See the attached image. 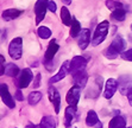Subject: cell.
<instances>
[{
	"instance_id": "cell-1",
	"label": "cell",
	"mask_w": 132,
	"mask_h": 128,
	"mask_svg": "<svg viewBox=\"0 0 132 128\" xmlns=\"http://www.w3.org/2000/svg\"><path fill=\"white\" fill-rule=\"evenodd\" d=\"M102 85H104V79L101 76L95 75L90 78V82L87 85V90H86V96L90 98H96L101 93Z\"/></svg>"
},
{
	"instance_id": "cell-2",
	"label": "cell",
	"mask_w": 132,
	"mask_h": 128,
	"mask_svg": "<svg viewBox=\"0 0 132 128\" xmlns=\"http://www.w3.org/2000/svg\"><path fill=\"white\" fill-rule=\"evenodd\" d=\"M108 30H110V24H108V21L107 20L101 21V23L96 26L95 31H94V34H93V38H92V45L93 46L100 45V44L105 40L106 36H107Z\"/></svg>"
},
{
	"instance_id": "cell-3",
	"label": "cell",
	"mask_w": 132,
	"mask_h": 128,
	"mask_svg": "<svg viewBox=\"0 0 132 128\" xmlns=\"http://www.w3.org/2000/svg\"><path fill=\"white\" fill-rule=\"evenodd\" d=\"M9 55L12 59H20L23 55V39L20 37H17L11 40L9 45Z\"/></svg>"
},
{
	"instance_id": "cell-4",
	"label": "cell",
	"mask_w": 132,
	"mask_h": 128,
	"mask_svg": "<svg viewBox=\"0 0 132 128\" xmlns=\"http://www.w3.org/2000/svg\"><path fill=\"white\" fill-rule=\"evenodd\" d=\"M118 88L121 95H129L132 92V76L121 75L118 79Z\"/></svg>"
},
{
	"instance_id": "cell-5",
	"label": "cell",
	"mask_w": 132,
	"mask_h": 128,
	"mask_svg": "<svg viewBox=\"0 0 132 128\" xmlns=\"http://www.w3.org/2000/svg\"><path fill=\"white\" fill-rule=\"evenodd\" d=\"M49 0H37L35 5V13H36V24L38 25L40 21L45 18V13L48 10Z\"/></svg>"
},
{
	"instance_id": "cell-6",
	"label": "cell",
	"mask_w": 132,
	"mask_h": 128,
	"mask_svg": "<svg viewBox=\"0 0 132 128\" xmlns=\"http://www.w3.org/2000/svg\"><path fill=\"white\" fill-rule=\"evenodd\" d=\"M86 65H87V61L85 59V57H82V56H75L70 62L69 72L71 75H74V74H76V72L83 71L86 69Z\"/></svg>"
},
{
	"instance_id": "cell-7",
	"label": "cell",
	"mask_w": 132,
	"mask_h": 128,
	"mask_svg": "<svg viewBox=\"0 0 132 128\" xmlns=\"http://www.w3.org/2000/svg\"><path fill=\"white\" fill-rule=\"evenodd\" d=\"M80 95H81V88L77 85H74L69 89V92L65 95V101L69 106H77V102L80 100Z\"/></svg>"
},
{
	"instance_id": "cell-8",
	"label": "cell",
	"mask_w": 132,
	"mask_h": 128,
	"mask_svg": "<svg viewBox=\"0 0 132 128\" xmlns=\"http://www.w3.org/2000/svg\"><path fill=\"white\" fill-rule=\"evenodd\" d=\"M0 95H1V100H3L4 103L6 104L10 109H13L15 107L14 100L10 94L7 84H5V83H1V85H0Z\"/></svg>"
},
{
	"instance_id": "cell-9",
	"label": "cell",
	"mask_w": 132,
	"mask_h": 128,
	"mask_svg": "<svg viewBox=\"0 0 132 128\" xmlns=\"http://www.w3.org/2000/svg\"><path fill=\"white\" fill-rule=\"evenodd\" d=\"M34 78V74L30 69H24L22 70V72L19 74V78H18V87L19 89H24L28 88L30 85L31 81Z\"/></svg>"
},
{
	"instance_id": "cell-10",
	"label": "cell",
	"mask_w": 132,
	"mask_h": 128,
	"mask_svg": "<svg viewBox=\"0 0 132 128\" xmlns=\"http://www.w3.org/2000/svg\"><path fill=\"white\" fill-rule=\"evenodd\" d=\"M48 95H49V100L52 103L54 108H55V113H60V106H61V96H60L59 90L55 87H50L48 90Z\"/></svg>"
},
{
	"instance_id": "cell-11",
	"label": "cell",
	"mask_w": 132,
	"mask_h": 128,
	"mask_svg": "<svg viewBox=\"0 0 132 128\" xmlns=\"http://www.w3.org/2000/svg\"><path fill=\"white\" fill-rule=\"evenodd\" d=\"M69 68H70V62H69V61H65L64 63L62 64V67L60 68L59 72L56 74V75H54V76H52L51 78L49 79V82L52 84V83L60 82L61 79H63L65 76H67V74L69 72Z\"/></svg>"
},
{
	"instance_id": "cell-12",
	"label": "cell",
	"mask_w": 132,
	"mask_h": 128,
	"mask_svg": "<svg viewBox=\"0 0 132 128\" xmlns=\"http://www.w3.org/2000/svg\"><path fill=\"white\" fill-rule=\"evenodd\" d=\"M118 88V81H116L114 78H110L107 79V82L105 84V92H104V97L110 100L113 97L114 93Z\"/></svg>"
},
{
	"instance_id": "cell-13",
	"label": "cell",
	"mask_w": 132,
	"mask_h": 128,
	"mask_svg": "<svg viewBox=\"0 0 132 128\" xmlns=\"http://www.w3.org/2000/svg\"><path fill=\"white\" fill-rule=\"evenodd\" d=\"M60 49V45L57 44L55 39H52L51 42L49 43V45H48V49L45 51V55H44V62H49V61H52L55 55L57 53Z\"/></svg>"
},
{
	"instance_id": "cell-14",
	"label": "cell",
	"mask_w": 132,
	"mask_h": 128,
	"mask_svg": "<svg viewBox=\"0 0 132 128\" xmlns=\"http://www.w3.org/2000/svg\"><path fill=\"white\" fill-rule=\"evenodd\" d=\"M73 79H74V82H75V85L80 87V88H83L88 83V74L85 70L80 71V72H76L73 75Z\"/></svg>"
},
{
	"instance_id": "cell-15",
	"label": "cell",
	"mask_w": 132,
	"mask_h": 128,
	"mask_svg": "<svg viewBox=\"0 0 132 128\" xmlns=\"http://www.w3.org/2000/svg\"><path fill=\"white\" fill-rule=\"evenodd\" d=\"M75 114H76V107L68 106L64 110V126L65 127H70L71 123L75 119Z\"/></svg>"
},
{
	"instance_id": "cell-16",
	"label": "cell",
	"mask_w": 132,
	"mask_h": 128,
	"mask_svg": "<svg viewBox=\"0 0 132 128\" xmlns=\"http://www.w3.org/2000/svg\"><path fill=\"white\" fill-rule=\"evenodd\" d=\"M79 36H80L79 37V46L81 50H85L90 42V31L88 29H83Z\"/></svg>"
},
{
	"instance_id": "cell-17",
	"label": "cell",
	"mask_w": 132,
	"mask_h": 128,
	"mask_svg": "<svg viewBox=\"0 0 132 128\" xmlns=\"http://www.w3.org/2000/svg\"><path fill=\"white\" fill-rule=\"evenodd\" d=\"M23 13L22 10H17V8H9V10H5L3 12V19L6 21L10 20H14L17 19L18 17H20V14Z\"/></svg>"
},
{
	"instance_id": "cell-18",
	"label": "cell",
	"mask_w": 132,
	"mask_h": 128,
	"mask_svg": "<svg viewBox=\"0 0 132 128\" xmlns=\"http://www.w3.org/2000/svg\"><path fill=\"white\" fill-rule=\"evenodd\" d=\"M108 128H126V121L123 116L117 115L110 121Z\"/></svg>"
},
{
	"instance_id": "cell-19",
	"label": "cell",
	"mask_w": 132,
	"mask_h": 128,
	"mask_svg": "<svg viewBox=\"0 0 132 128\" xmlns=\"http://www.w3.org/2000/svg\"><path fill=\"white\" fill-rule=\"evenodd\" d=\"M61 19H62V23L65 25V26H71V23H73V17H71L70 12L68 7L63 6L61 8Z\"/></svg>"
},
{
	"instance_id": "cell-20",
	"label": "cell",
	"mask_w": 132,
	"mask_h": 128,
	"mask_svg": "<svg viewBox=\"0 0 132 128\" xmlns=\"http://www.w3.org/2000/svg\"><path fill=\"white\" fill-rule=\"evenodd\" d=\"M111 46H113L114 49L117 50L119 53H123V52H124V49H125V46H126V42L123 39V37L117 36V37H116V38L113 39V42H112Z\"/></svg>"
},
{
	"instance_id": "cell-21",
	"label": "cell",
	"mask_w": 132,
	"mask_h": 128,
	"mask_svg": "<svg viewBox=\"0 0 132 128\" xmlns=\"http://www.w3.org/2000/svg\"><path fill=\"white\" fill-rule=\"evenodd\" d=\"M40 128H56V120L52 116H44L43 119L40 120Z\"/></svg>"
},
{
	"instance_id": "cell-22",
	"label": "cell",
	"mask_w": 132,
	"mask_h": 128,
	"mask_svg": "<svg viewBox=\"0 0 132 128\" xmlns=\"http://www.w3.org/2000/svg\"><path fill=\"white\" fill-rule=\"evenodd\" d=\"M5 75L10 77H15L19 75V68L13 63H9L6 64V68H5Z\"/></svg>"
},
{
	"instance_id": "cell-23",
	"label": "cell",
	"mask_w": 132,
	"mask_h": 128,
	"mask_svg": "<svg viewBox=\"0 0 132 128\" xmlns=\"http://www.w3.org/2000/svg\"><path fill=\"white\" fill-rule=\"evenodd\" d=\"M98 122H99V117H98L95 112H94V110L88 112L87 117H86V125L89 126V127H93V126H96Z\"/></svg>"
},
{
	"instance_id": "cell-24",
	"label": "cell",
	"mask_w": 132,
	"mask_h": 128,
	"mask_svg": "<svg viewBox=\"0 0 132 128\" xmlns=\"http://www.w3.org/2000/svg\"><path fill=\"white\" fill-rule=\"evenodd\" d=\"M42 96H43V95H42V93H40V92H37V90H35V92H31L30 94H29V96H28L29 104H31V106H35V104H37L40 101Z\"/></svg>"
},
{
	"instance_id": "cell-25",
	"label": "cell",
	"mask_w": 132,
	"mask_h": 128,
	"mask_svg": "<svg viewBox=\"0 0 132 128\" xmlns=\"http://www.w3.org/2000/svg\"><path fill=\"white\" fill-rule=\"evenodd\" d=\"M81 31L82 30H81V25H80V23H79V20H76L75 18H73V23H71L70 31H69L70 36L73 37V38H75V37H77L79 34H80Z\"/></svg>"
},
{
	"instance_id": "cell-26",
	"label": "cell",
	"mask_w": 132,
	"mask_h": 128,
	"mask_svg": "<svg viewBox=\"0 0 132 128\" xmlns=\"http://www.w3.org/2000/svg\"><path fill=\"white\" fill-rule=\"evenodd\" d=\"M111 17H112L114 20L124 21L125 20V17H126V10L124 8V7L114 10V11H112V15H111Z\"/></svg>"
},
{
	"instance_id": "cell-27",
	"label": "cell",
	"mask_w": 132,
	"mask_h": 128,
	"mask_svg": "<svg viewBox=\"0 0 132 128\" xmlns=\"http://www.w3.org/2000/svg\"><path fill=\"white\" fill-rule=\"evenodd\" d=\"M104 55H105V57L108 58V59H114V58H117L118 56H119V52L114 49L113 46L110 45L107 49L104 51Z\"/></svg>"
},
{
	"instance_id": "cell-28",
	"label": "cell",
	"mask_w": 132,
	"mask_h": 128,
	"mask_svg": "<svg viewBox=\"0 0 132 128\" xmlns=\"http://www.w3.org/2000/svg\"><path fill=\"white\" fill-rule=\"evenodd\" d=\"M37 33H38V36H39L42 39H48V38H50V36H51V31H50V29L46 28V26H40V28H38V30H37Z\"/></svg>"
},
{
	"instance_id": "cell-29",
	"label": "cell",
	"mask_w": 132,
	"mask_h": 128,
	"mask_svg": "<svg viewBox=\"0 0 132 128\" xmlns=\"http://www.w3.org/2000/svg\"><path fill=\"white\" fill-rule=\"evenodd\" d=\"M106 6H107L110 10H112V11L124 7V6H123V4L118 3V1H114V0H107V1H106Z\"/></svg>"
},
{
	"instance_id": "cell-30",
	"label": "cell",
	"mask_w": 132,
	"mask_h": 128,
	"mask_svg": "<svg viewBox=\"0 0 132 128\" xmlns=\"http://www.w3.org/2000/svg\"><path fill=\"white\" fill-rule=\"evenodd\" d=\"M120 56H121V58H123V59H125V61L132 62V49L127 50V51H124Z\"/></svg>"
},
{
	"instance_id": "cell-31",
	"label": "cell",
	"mask_w": 132,
	"mask_h": 128,
	"mask_svg": "<svg viewBox=\"0 0 132 128\" xmlns=\"http://www.w3.org/2000/svg\"><path fill=\"white\" fill-rule=\"evenodd\" d=\"M5 57H4L3 55L0 56V75L3 76V75H5Z\"/></svg>"
},
{
	"instance_id": "cell-32",
	"label": "cell",
	"mask_w": 132,
	"mask_h": 128,
	"mask_svg": "<svg viewBox=\"0 0 132 128\" xmlns=\"http://www.w3.org/2000/svg\"><path fill=\"white\" fill-rule=\"evenodd\" d=\"M48 10H49L50 12H52V13L56 12V3H55V1L49 0V4H48Z\"/></svg>"
},
{
	"instance_id": "cell-33",
	"label": "cell",
	"mask_w": 132,
	"mask_h": 128,
	"mask_svg": "<svg viewBox=\"0 0 132 128\" xmlns=\"http://www.w3.org/2000/svg\"><path fill=\"white\" fill-rule=\"evenodd\" d=\"M40 74H37L36 75V78H35V81H34V88H38L40 85Z\"/></svg>"
},
{
	"instance_id": "cell-34",
	"label": "cell",
	"mask_w": 132,
	"mask_h": 128,
	"mask_svg": "<svg viewBox=\"0 0 132 128\" xmlns=\"http://www.w3.org/2000/svg\"><path fill=\"white\" fill-rule=\"evenodd\" d=\"M15 98H17V100H19V101L24 100V97H23L22 92H20V90H17V92H15Z\"/></svg>"
},
{
	"instance_id": "cell-35",
	"label": "cell",
	"mask_w": 132,
	"mask_h": 128,
	"mask_svg": "<svg viewBox=\"0 0 132 128\" xmlns=\"http://www.w3.org/2000/svg\"><path fill=\"white\" fill-rule=\"evenodd\" d=\"M127 100H129V103H130V106L132 107V92L130 93L129 95H127Z\"/></svg>"
},
{
	"instance_id": "cell-36",
	"label": "cell",
	"mask_w": 132,
	"mask_h": 128,
	"mask_svg": "<svg viewBox=\"0 0 132 128\" xmlns=\"http://www.w3.org/2000/svg\"><path fill=\"white\" fill-rule=\"evenodd\" d=\"M95 128H102V123L100 121L98 122V123H96V126H95Z\"/></svg>"
},
{
	"instance_id": "cell-37",
	"label": "cell",
	"mask_w": 132,
	"mask_h": 128,
	"mask_svg": "<svg viewBox=\"0 0 132 128\" xmlns=\"http://www.w3.org/2000/svg\"><path fill=\"white\" fill-rule=\"evenodd\" d=\"M62 1H63V3H64L65 5H69V4L71 3V0H62Z\"/></svg>"
},
{
	"instance_id": "cell-38",
	"label": "cell",
	"mask_w": 132,
	"mask_h": 128,
	"mask_svg": "<svg viewBox=\"0 0 132 128\" xmlns=\"http://www.w3.org/2000/svg\"><path fill=\"white\" fill-rule=\"evenodd\" d=\"M26 128H35V126H34V125H29Z\"/></svg>"
},
{
	"instance_id": "cell-39",
	"label": "cell",
	"mask_w": 132,
	"mask_h": 128,
	"mask_svg": "<svg viewBox=\"0 0 132 128\" xmlns=\"http://www.w3.org/2000/svg\"><path fill=\"white\" fill-rule=\"evenodd\" d=\"M131 30H132V25H131Z\"/></svg>"
},
{
	"instance_id": "cell-40",
	"label": "cell",
	"mask_w": 132,
	"mask_h": 128,
	"mask_svg": "<svg viewBox=\"0 0 132 128\" xmlns=\"http://www.w3.org/2000/svg\"><path fill=\"white\" fill-rule=\"evenodd\" d=\"M130 128H132V127H130Z\"/></svg>"
}]
</instances>
